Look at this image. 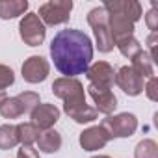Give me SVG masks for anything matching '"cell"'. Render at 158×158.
<instances>
[{"label": "cell", "mask_w": 158, "mask_h": 158, "mask_svg": "<svg viewBox=\"0 0 158 158\" xmlns=\"http://www.w3.org/2000/svg\"><path fill=\"white\" fill-rule=\"evenodd\" d=\"M30 123L35 125L39 130H50L52 125L60 119V110L54 104H37L32 112H30Z\"/></svg>", "instance_id": "cell-12"}, {"label": "cell", "mask_w": 158, "mask_h": 158, "mask_svg": "<svg viewBox=\"0 0 158 158\" xmlns=\"http://www.w3.org/2000/svg\"><path fill=\"white\" fill-rule=\"evenodd\" d=\"M102 8L106 13H119L132 23L139 21L143 15V8L136 0H108V2H104Z\"/></svg>", "instance_id": "cell-11"}, {"label": "cell", "mask_w": 158, "mask_h": 158, "mask_svg": "<svg viewBox=\"0 0 158 158\" xmlns=\"http://www.w3.org/2000/svg\"><path fill=\"white\" fill-rule=\"evenodd\" d=\"M134 158H158V145L154 139H143L138 143Z\"/></svg>", "instance_id": "cell-22"}, {"label": "cell", "mask_w": 158, "mask_h": 158, "mask_svg": "<svg viewBox=\"0 0 158 158\" xmlns=\"http://www.w3.org/2000/svg\"><path fill=\"white\" fill-rule=\"evenodd\" d=\"M28 10L26 0H0V19H15Z\"/></svg>", "instance_id": "cell-16"}, {"label": "cell", "mask_w": 158, "mask_h": 158, "mask_svg": "<svg viewBox=\"0 0 158 158\" xmlns=\"http://www.w3.org/2000/svg\"><path fill=\"white\" fill-rule=\"evenodd\" d=\"M19 34H21V39L28 47H39L45 41L47 30H45V24L41 23V19L37 17V13H26L21 19Z\"/></svg>", "instance_id": "cell-7"}, {"label": "cell", "mask_w": 158, "mask_h": 158, "mask_svg": "<svg viewBox=\"0 0 158 158\" xmlns=\"http://www.w3.org/2000/svg\"><path fill=\"white\" fill-rule=\"evenodd\" d=\"M114 82L130 97H136V95H139L143 91V78L130 65H125L115 73V80Z\"/></svg>", "instance_id": "cell-10"}, {"label": "cell", "mask_w": 158, "mask_h": 158, "mask_svg": "<svg viewBox=\"0 0 158 158\" xmlns=\"http://www.w3.org/2000/svg\"><path fill=\"white\" fill-rule=\"evenodd\" d=\"M35 143H37V149H39V151L50 154V152L60 151V147H61V136H60V132H56V130L50 128V130L41 132Z\"/></svg>", "instance_id": "cell-17"}, {"label": "cell", "mask_w": 158, "mask_h": 158, "mask_svg": "<svg viewBox=\"0 0 158 158\" xmlns=\"http://www.w3.org/2000/svg\"><path fill=\"white\" fill-rule=\"evenodd\" d=\"M141 78H152L154 76V63L152 60L149 58V54L145 50L138 52L134 58H132V65H130Z\"/></svg>", "instance_id": "cell-18"}, {"label": "cell", "mask_w": 158, "mask_h": 158, "mask_svg": "<svg viewBox=\"0 0 158 158\" xmlns=\"http://www.w3.org/2000/svg\"><path fill=\"white\" fill-rule=\"evenodd\" d=\"M145 21H147V26L152 34H156L158 30V13H156V4H152V10L145 15Z\"/></svg>", "instance_id": "cell-25"}, {"label": "cell", "mask_w": 158, "mask_h": 158, "mask_svg": "<svg viewBox=\"0 0 158 158\" xmlns=\"http://www.w3.org/2000/svg\"><path fill=\"white\" fill-rule=\"evenodd\" d=\"M147 45H149V48H151L149 58H151V60H152V63H154V60H156V34H151V35H149Z\"/></svg>", "instance_id": "cell-27"}, {"label": "cell", "mask_w": 158, "mask_h": 158, "mask_svg": "<svg viewBox=\"0 0 158 158\" xmlns=\"http://www.w3.org/2000/svg\"><path fill=\"white\" fill-rule=\"evenodd\" d=\"M108 28H110L112 39H114V45L125 37L134 35V23L119 13H108Z\"/></svg>", "instance_id": "cell-13"}, {"label": "cell", "mask_w": 158, "mask_h": 158, "mask_svg": "<svg viewBox=\"0 0 158 158\" xmlns=\"http://www.w3.org/2000/svg\"><path fill=\"white\" fill-rule=\"evenodd\" d=\"M91 158H112V156H106V154H99V156H91Z\"/></svg>", "instance_id": "cell-29"}, {"label": "cell", "mask_w": 158, "mask_h": 158, "mask_svg": "<svg viewBox=\"0 0 158 158\" xmlns=\"http://www.w3.org/2000/svg\"><path fill=\"white\" fill-rule=\"evenodd\" d=\"M19 145L17 127L15 125H2L0 127V151H8Z\"/></svg>", "instance_id": "cell-20"}, {"label": "cell", "mask_w": 158, "mask_h": 158, "mask_svg": "<svg viewBox=\"0 0 158 158\" xmlns=\"http://www.w3.org/2000/svg\"><path fill=\"white\" fill-rule=\"evenodd\" d=\"M88 23L95 32L97 48L104 54L114 50V39H112L110 28H108V13L104 11V8H93L88 13Z\"/></svg>", "instance_id": "cell-4"}, {"label": "cell", "mask_w": 158, "mask_h": 158, "mask_svg": "<svg viewBox=\"0 0 158 158\" xmlns=\"http://www.w3.org/2000/svg\"><path fill=\"white\" fill-rule=\"evenodd\" d=\"M41 130L32 125V123H21L17 125V136H19V143H23L24 147H32V143L37 141Z\"/></svg>", "instance_id": "cell-19"}, {"label": "cell", "mask_w": 158, "mask_h": 158, "mask_svg": "<svg viewBox=\"0 0 158 158\" xmlns=\"http://www.w3.org/2000/svg\"><path fill=\"white\" fill-rule=\"evenodd\" d=\"M86 76L89 80V86L99 89H112L115 80V71L108 61H95L88 67Z\"/></svg>", "instance_id": "cell-8"}, {"label": "cell", "mask_w": 158, "mask_h": 158, "mask_svg": "<svg viewBox=\"0 0 158 158\" xmlns=\"http://www.w3.org/2000/svg\"><path fill=\"white\" fill-rule=\"evenodd\" d=\"M112 138L108 136V132L102 127H91L88 130H84L80 134V145L84 151H97L102 149Z\"/></svg>", "instance_id": "cell-14"}, {"label": "cell", "mask_w": 158, "mask_h": 158, "mask_svg": "<svg viewBox=\"0 0 158 158\" xmlns=\"http://www.w3.org/2000/svg\"><path fill=\"white\" fill-rule=\"evenodd\" d=\"M6 99H8V97H6V91H0V104H2Z\"/></svg>", "instance_id": "cell-28"}, {"label": "cell", "mask_w": 158, "mask_h": 158, "mask_svg": "<svg viewBox=\"0 0 158 158\" xmlns=\"http://www.w3.org/2000/svg\"><path fill=\"white\" fill-rule=\"evenodd\" d=\"M110 138H130L136 128H138V119L134 114H117V115H108L106 119H102L101 125Z\"/></svg>", "instance_id": "cell-6"}, {"label": "cell", "mask_w": 158, "mask_h": 158, "mask_svg": "<svg viewBox=\"0 0 158 158\" xmlns=\"http://www.w3.org/2000/svg\"><path fill=\"white\" fill-rule=\"evenodd\" d=\"M52 93L63 101V110L65 114L74 121V123H91L97 119L99 112L91 106L86 104V95H84V86L76 78H58L52 82Z\"/></svg>", "instance_id": "cell-2"}, {"label": "cell", "mask_w": 158, "mask_h": 158, "mask_svg": "<svg viewBox=\"0 0 158 158\" xmlns=\"http://www.w3.org/2000/svg\"><path fill=\"white\" fill-rule=\"evenodd\" d=\"M39 104V95L34 91H23L17 97H10L0 104V115L6 119H17L23 114L32 112Z\"/></svg>", "instance_id": "cell-3"}, {"label": "cell", "mask_w": 158, "mask_h": 158, "mask_svg": "<svg viewBox=\"0 0 158 158\" xmlns=\"http://www.w3.org/2000/svg\"><path fill=\"white\" fill-rule=\"evenodd\" d=\"M117 45V48H119V52L125 56V58H128V60H132L138 52H141L143 48H141V45H139V41L134 37V35H130V37H125V39H121L119 43H115Z\"/></svg>", "instance_id": "cell-21"}, {"label": "cell", "mask_w": 158, "mask_h": 158, "mask_svg": "<svg viewBox=\"0 0 158 158\" xmlns=\"http://www.w3.org/2000/svg\"><path fill=\"white\" fill-rule=\"evenodd\" d=\"M17 158H39V152L34 147H24L23 145V149H19Z\"/></svg>", "instance_id": "cell-26"}, {"label": "cell", "mask_w": 158, "mask_h": 158, "mask_svg": "<svg viewBox=\"0 0 158 158\" xmlns=\"http://www.w3.org/2000/svg\"><path fill=\"white\" fill-rule=\"evenodd\" d=\"M88 93H89V97L93 99V102L97 104V108H95L97 112L110 115V114L115 110L117 99H115V95L112 93V89H99V88L88 86Z\"/></svg>", "instance_id": "cell-15"}, {"label": "cell", "mask_w": 158, "mask_h": 158, "mask_svg": "<svg viewBox=\"0 0 158 158\" xmlns=\"http://www.w3.org/2000/svg\"><path fill=\"white\" fill-rule=\"evenodd\" d=\"M143 91L147 93V97H149L151 101H158V80H156V76L149 78V82H147V86L143 88Z\"/></svg>", "instance_id": "cell-24"}, {"label": "cell", "mask_w": 158, "mask_h": 158, "mask_svg": "<svg viewBox=\"0 0 158 158\" xmlns=\"http://www.w3.org/2000/svg\"><path fill=\"white\" fill-rule=\"evenodd\" d=\"M13 82H15L13 69L8 67V65H2V63H0V91H4L6 88H10Z\"/></svg>", "instance_id": "cell-23"}, {"label": "cell", "mask_w": 158, "mask_h": 158, "mask_svg": "<svg viewBox=\"0 0 158 158\" xmlns=\"http://www.w3.org/2000/svg\"><path fill=\"white\" fill-rule=\"evenodd\" d=\"M50 58L54 67L65 74V78L84 74L93 60L91 39L80 30H61L50 43Z\"/></svg>", "instance_id": "cell-1"}, {"label": "cell", "mask_w": 158, "mask_h": 158, "mask_svg": "<svg viewBox=\"0 0 158 158\" xmlns=\"http://www.w3.org/2000/svg\"><path fill=\"white\" fill-rule=\"evenodd\" d=\"M71 11H73L71 0H50V2H47L39 8L37 17L47 26H58V24H63L69 21Z\"/></svg>", "instance_id": "cell-5"}, {"label": "cell", "mask_w": 158, "mask_h": 158, "mask_svg": "<svg viewBox=\"0 0 158 158\" xmlns=\"http://www.w3.org/2000/svg\"><path fill=\"white\" fill-rule=\"evenodd\" d=\"M48 71H50V65H48V61L43 56H30L28 60H24L23 69H21L23 78L28 84L43 82L45 78L48 76Z\"/></svg>", "instance_id": "cell-9"}]
</instances>
